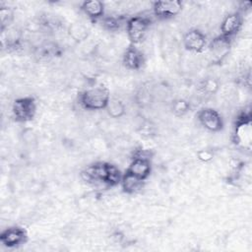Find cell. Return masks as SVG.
<instances>
[{
  "mask_svg": "<svg viewBox=\"0 0 252 252\" xmlns=\"http://www.w3.org/2000/svg\"><path fill=\"white\" fill-rule=\"evenodd\" d=\"M109 99V90L102 86L92 87L81 93L79 96L80 104L87 110L105 109Z\"/></svg>",
  "mask_w": 252,
  "mask_h": 252,
  "instance_id": "cell-1",
  "label": "cell"
},
{
  "mask_svg": "<svg viewBox=\"0 0 252 252\" xmlns=\"http://www.w3.org/2000/svg\"><path fill=\"white\" fill-rule=\"evenodd\" d=\"M232 140H233V143L239 148L246 151L251 150L252 129H251L250 111L243 112L237 117L234 125Z\"/></svg>",
  "mask_w": 252,
  "mask_h": 252,
  "instance_id": "cell-2",
  "label": "cell"
},
{
  "mask_svg": "<svg viewBox=\"0 0 252 252\" xmlns=\"http://www.w3.org/2000/svg\"><path fill=\"white\" fill-rule=\"evenodd\" d=\"M151 25L152 20L148 16L137 15L127 19L125 25L126 32L131 44L136 45L141 43L145 39Z\"/></svg>",
  "mask_w": 252,
  "mask_h": 252,
  "instance_id": "cell-3",
  "label": "cell"
},
{
  "mask_svg": "<svg viewBox=\"0 0 252 252\" xmlns=\"http://www.w3.org/2000/svg\"><path fill=\"white\" fill-rule=\"evenodd\" d=\"M12 113L17 122H29L36 114V101L32 96L19 97L14 100Z\"/></svg>",
  "mask_w": 252,
  "mask_h": 252,
  "instance_id": "cell-4",
  "label": "cell"
},
{
  "mask_svg": "<svg viewBox=\"0 0 252 252\" xmlns=\"http://www.w3.org/2000/svg\"><path fill=\"white\" fill-rule=\"evenodd\" d=\"M126 170H128L138 178L146 180L152 172L151 155L146 151L138 150L134 154L132 160Z\"/></svg>",
  "mask_w": 252,
  "mask_h": 252,
  "instance_id": "cell-5",
  "label": "cell"
},
{
  "mask_svg": "<svg viewBox=\"0 0 252 252\" xmlns=\"http://www.w3.org/2000/svg\"><path fill=\"white\" fill-rule=\"evenodd\" d=\"M197 118L200 124L210 132L217 133L223 129V119L220 112L212 107H205L199 110Z\"/></svg>",
  "mask_w": 252,
  "mask_h": 252,
  "instance_id": "cell-6",
  "label": "cell"
},
{
  "mask_svg": "<svg viewBox=\"0 0 252 252\" xmlns=\"http://www.w3.org/2000/svg\"><path fill=\"white\" fill-rule=\"evenodd\" d=\"M183 4L179 0H160L153 2V14L159 20L172 19L182 11Z\"/></svg>",
  "mask_w": 252,
  "mask_h": 252,
  "instance_id": "cell-7",
  "label": "cell"
},
{
  "mask_svg": "<svg viewBox=\"0 0 252 252\" xmlns=\"http://www.w3.org/2000/svg\"><path fill=\"white\" fill-rule=\"evenodd\" d=\"M182 42L186 50L194 53H202L208 45L206 34L198 29H190L185 32Z\"/></svg>",
  "mask_w": 252,
  "mask_h": 252,
  "instance_id": "cell-8",
  "label": "cell"
},
{
  "mask_svg": "<svg viewBox=\"0 0 252 252\" xmlns=\"http://www.w3.org/2000/svg\"><path fill=\"white\" fill-rule=\"evenodd\" d=\"M231 47V39L222 35H218L211 40L208 45L213 63H221L228 55Z\"/></svg>",
  "mask_w": 252,
  "mask_h": 252,
  "instance_id": "cell-9",
  "label": "cell"
},
{
  "mask_svg": "<svg viewBox=\"0 0 252 252\" xmlns=\"http://www.w3.org/2000/svg\"><path fill=\"white\" fill-rule=\"evenodd\" d=\"M243 25V16L239 11L231 12L227 14L221 21L220 24V35L232 38L241 30Z\"/></svg>",
  "mask_w": 252,
  "mask_h": 252,
  "instance_id": "cell-10",
  "label": "cell"
},
{
  "mask_svg": "<svg viewBox=\"0 0 252 252\" xmlns=\"http://www.w3.org/2000/svg\"><path fill=\"white\" fill-rule=\"evenodd\" d=\"M27 239V231L21 226H10L0 233V242L8 248H14L24 244Z\"/></svg>",
  "mask_w": 252,
  "mask_h": 252,
  "instance_id": "cell-11",
  "label": "cell"
},
{
  "mask_svg": "<svg viewBox=\"0 0 252 252\" xmlns=\"http://www.w3.org/2000/svg\"><path fill=\"white\" fill-rule=\"evenodd\" d=\"M122 62L128 70L136 71L140 70L145 65L146 58L141 49L136 47V45L130 44L123 54Z\"/></svg>",
  "mask_w": 252,
  "mask_h": 252,
  "instance_id": "cell-12",
  "label": "cell"
},
{
  "mask_svg": "<svg viewBox=\"0 0 252 252\" xmlns=\"http://www.w3.org/2000/svg\"><path fill=\"white\" fill-rule=\"evenodd\" d=\"M104 3L99 0L84 1L81 4V11L92 21H97L104 17Z\"/></svg>",
  "mask_w": 252,
  "mask_h": 252,
  "instance_id": "cell-13",
  "label": "cell"
},
{
  "mask_svg": "<svg viewBox=\"0 0 252 252\" xmlns=\"http://www.w3.org/2000/svg\"><path fill=\"white\" fill-rule=\"evenodd\" d=\"M144 183H145V180L138 178L128 170H126L125 173L122 174V178L120 182L122 190L126 194H135L139 192L143 188Z\"/></svg>",
  "mask_w": 252,
  "mask_h": 252,
  "instance_id": "cell-14",
  "label": "cell"
},
{
  "mask_svg": "<svg viewBox=\"0 0 252 252\" xmlns=\"http://www.w3.org/2000/svg\"><path fill=\"white\" fill-rule=\"evenodd\" d=\"M2 45L9 50H15L21 46L22 35L21 32L15 28H8L1 32Z\"/></svg>",
  "mask_w": 252,
  "mask_h": 252,
  "instance_id": "cell-15",
  "label": "cell"
},
{
  "mask_svg": "<svg viewBox=\"0 0 252 252\" xmlns=\"http://www.w3.org/2000/svg\"><path fill=\"white\" fill-rule=\"evenodd\" d=\"M106 112L111 118H121L125 112H126V106L124 102L116 97H110L107 106H106Z\"/></svg>",
  "mask_w": 252,
  "mask_h": 252,
  "instance_id": "cell-16",
  "label": "cell"
},
{
  "mask_svg": "<svg viewBox=\"0 0 252 252\" xmlns=\"http://www.w3.org/2000/svg\"><path fill=\"white\" fill-rule=\"evenodd\" d=\"M68 33L73 40L81 42L89 36V30L81 23H73L68 28Z\"/></svg>",
  "mask_w": 252,
  "mask_h": 252,
  "instance_id": "cell-17",
  "label": "cell"
},
{
  "mask_svg": "<svg viewBox=\"0 0 252 252\" xmlns=\"http://www.w3.org/2000/svg\"><path fill=\"white\" fill-rule=\"evenodd\" d=\"M219 89H220L219 81L211 77L203 79L198 85V91L202 94H206V95L215 94L216 93H218Z\"/></svg>",
  "mask_w": 252,
  "mask_h": 252,
  "instance_id": "cell-18",
  "label": "cell"
},
{
  "mask_svg": "<svg viewBox=\"0 0 252 252\" xmlns=\"http://www.w3.org/2000/svg\"><path fill=\"white\" fill-rule=\"evenodd\" d=\"M121 178H122V174H121L120 170L118 169V167L116 165L108 162L107 173H106V177L104 180V184L109 187L116 186V185L120 184Z\"/></svg>",
  "mask_w": 252,
  "mask_h": 252,
  "instance_id": "cell-19",
  "label": "cell"
},
{
  "mask_svg": "<svg viewBox=\"0 0 252 252\" xmlns=\"http://www.w3.org/2000/svg\"><path fill=\"white\" fill-rule=\"evenodd\" d=\"M101 20V26L104 30L109 32H116L118 31L123 23V18L121 16L115 17V16H104Z\"/></svg>",
  "mask_w": 252,
  "mask_h": 252,
  "instance_id": "cell-20",
  "label": "cell"
},
{
  "mask_svg": "<svg viewBox=\"0 0 252 252\" xmlns=\"http://www.w3.org/2000/svg\"><path fill=\"white\" fill-rule=\"evenodd\" d=\"M191 108L190 102L184 98H177L171 103V110L176 117L184 116Z\"/></svg>",
  "mask_w": 252,
  "mask_h": 252,
  "instance_id": "cell-21",
  "label": "cell"
},
{
  "mask_svg": "<svg viewBox=\"0 0 252 252\" xmlns=\"http://www.w3.org/2000/svg\"><path fill=\"white\" fill-rule=\"evenodd\" d=\"M0 20H1V32H2L11 27L14 21V11L10 7L1 6Z\"/></svg>",
  "mask_w": 252,
  "mask_h": 252,
  "instance_id": "cell-22",
  "label": "cell"
},
{
  "mask_svg": "<svg viewBox=\"0 0 252 252\" xmlns=\"http://www.w3.org/2000/svg\"><path fill=\"white\" fill-rule=\"evenodd\" d=\"M196 157L201 162L206 163V162H210L211 160H213V158L215 157V154L210 149H203V150H200V151L197 152Z\"/></svg>",
  "mask_w": 252,
  "mask_h": 252,
  "instance_id": "cell-23",
  "label": "cell"
},
{
  "mask_svg": "<svg viewBox=\"0 0 252 252\" xmlns=\"http://www.w3.org/2000/svg\"><path fill=\"white\" fill-rule=\"evenodd\" d=\"M140 133L141 135H143L144 137H151L153 134H154V131H153V126H151L150 124L148 123H144L141 125L140 127Z\"/></svg>",
  "mask_w": 252,
  "mask_h": 252,
  "instance_id": "cell-24",
  "label": "cell"
}]
</instances>
